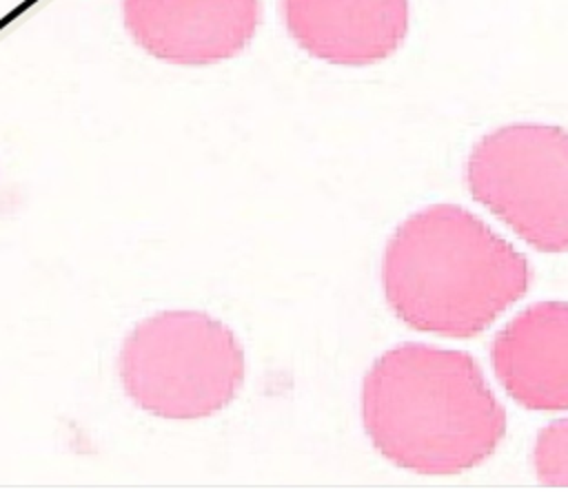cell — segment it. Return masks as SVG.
Returning <instances> with one entry per match:
<instances>
[{
  "label": "cell",
  "mask_w": 568,
  "mask_h": 494,
  "mask_svg": "<svg viewBox=\"0 0 568 494\" xmlns=\"http://www.w3.org/2000/svg\"><path fill=\"white\" fill-rule=\"evenodd\" d=\"M362 421L382 456L417 474L470 470L506 434V412L477 361L428 343H399L371 366Z\"/></svg>",
  "instance_id": "cell-1"
},
{
  "label": "cell",
  "mask_w": 568,
  "mask_h": 494,
  "mask_svg": "<svg viewBox=\"0 0 568 494\" xmlns=\"http://www.w3.org/2000/svg\"><path fill=\"white\" fill-rule=\"evenodd\" d=\"M382 286L390 310L413 330L466 339L526 295L530 266L470 210L433 204L395 228Z\"/></svg>",
  "instance_id": "cell-2"
},
{
  "label": "cell",
  "mask_w": 568,
  "mask_h": 494,
  "mask_svg": "<svg viewBox=\"0 0 568 494\" xmlns=\"http://www.w3.org/2000/svg\"><path fill=\"white\" fill-rule=\"evenodd\" d=\"M126 397L162 419H204L226 408L244 381L233 330L200 310H164L140 321L118 359Z\"/></svg>",
  "instance_id": "cell-3"
},
{
  "label": "cell",
  "mask_w": 568,
  "mask_h": 494,
  "mask_svg": "<svg viewBox=\"0 0 568 494\" xmlns=\"http://www.w3.org/2000/svg\"><path fill=\"white\" fill-rule=\"evenodd\" d=\"M470 195L544 253L568 250V131L508 124L486 133L466 162Z\"/></svg>",
  "instance_id": "cell-4"
},
{
  "label": "cell",
  "mask_w": 568,
  "mask_h": 494,
  "mask_svg": "<svg viewBox=\"0 0 568 494\" xmlns=\"http://www.w3.org/2000/svg\"><path fill=\"white\" fill-rule=\"evenodd\" d=\"M129 35L149 55L204 66L240 55L253 40L260 0H122Z\"/></svg>",
  "instance_id": "cell-5"
},
{
  "label": "cell",
  "mask_w": 568,
  "mask_h": 494,
  "mask_svg": "<svg viewBox=\"0 0 568 494\" xmlns=\"http://www.w3.org/2000/svg\"><path fill=\"white\" fill-rule=\"evenodd\" d=\"M288 35L313 58L366 66L393 55L408 33V0H282Z\"/></svg>",
  "instance_id": "cell-6"
},
{
  "label": "cell",
  "mask_w": 568,
  "mask_h": 494,
  "mask_svg": "<svg viewBox=\"0 0 568 494\" xmlns=\"http://www.w3.org/2000/svg\"><path fill=\"white\" fill-rule=\"evenodd\" d=\"M490 361L519 405L568 410V303L541 301L521 310L497 332Z\"/></svg>",
  "instance_id": "cell-7"
},
{
  "label": "cell",
  "mask_w": 568,
  "mask_h": 494,
  "mask_svg": "<svg viewBox=\"0 0 568 494\" xmlns=\"http://www.w3.org/2000/svg\"><path fill=\"white\" fill-rule=\"evenodd\" d=\"M532 465L539 483L568 487V419H559L537 434Z\"/></svg>",
  "instance_id": "cell-8"
}]
</instances>
